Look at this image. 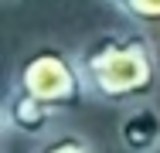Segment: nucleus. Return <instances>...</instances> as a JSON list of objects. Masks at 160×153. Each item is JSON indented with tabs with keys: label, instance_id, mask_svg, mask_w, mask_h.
I'll use <instances>...</instances> for the list:
<instances>
[{
	"label": "nucleus",
	"instance_id": "1a4fd4ad",
	"mask_svg": "<svg viewBox=\"0 0 160 153\" xmlns=\"http://www.w3.org/2000/svg\"><path fill=\"white\" fill-rule=\"evenodd\" d=\"M150 153H160V146H157V150H150Z\"/></svg>",
	"mask_w": 160,
	"mask_h": 153
},
{
	"label": "nucleus",
	"instance_id": "7ed1b4c3",
	"mask_svg": "<svg viewBox=\"0 0 160 153\" xmlns=\"http://www.w3.org/2000/svg\"><path fill=\"white\" fill-rule=\"evenodd\" d=\"M0 116H3V126H7L10 133L31 136V140H44V136H51V129H55V122H58L62 112H55L51 106H44L41 99L28 95L24 89H17V85L10 82Z\"/></svg>",
	"mask_w": 160,
	"mask_h": 153
},
{
	"label": "nucleus",
	"instance_id": "f03ea898",
	"mask_svg": "<svg viewBox=\"0 0 160 153\" xmlns=\"http://www.w3.org/2000/svg\"><path fill=\"white\" fill-rule=\"evenodd\" d=\"M10 82L17 89H24L28 95L41 99L44 106H51L55 112H72L75 106H82L89 99L82 68H78V55L58 41H41V44L28 48L17 61Z\"/></svg>",
	"mask_w": 160,
	"mask_h": 153
},
{
	"label": "nucleus",
	"instance_id": "39448f33",
	"mask_svg": "<svg viewBox=\"0 0 160 153\" xmlns=\"http://www.w3.org/2000/svg\"><path fill=\"white\" fill-rule=\"evenodd\" d=\"M34 153H96L92 140L78 129H62V133H51L41 140V146Z\"/></svg>",
	"mask_w": 160,
	"mask_h": 153
},
{
	"label": "nucleus",
	"instance_id": "20e7f679",
	"mask_svg": "<svg viewBox=\"0 0 160 153\" xmlns=\"http://www.w3.org/2000/svg\"><path fill=\"white\" fill-rule=\"evenodd\" d=\"M119 143L126 153H150L160 146V109L153 102L123 109L119 119Z\"/></svg>",
	"mask_w": 160,
	"mask_h": 153
},
{
	"label": "nucleus",
	"instance_id": "6e6552de",
	"mask_svg": "<svg viewBox=\"0 0 160 153\" xmlns=\"http://www.w3.org/2000/svg\"><path fill=\"white\" fill-rule=\"evenodd\" d=\"M3 3H7V7H14V3H21V0H3Z\"/></svg>",
	"mask_w": 160,
	"mask_h": 153
},
{
	"label": "nucleus",
	"instance_id": "f257e3e1",
	"mask_svg": "<svg viewBox=\"0 0 160 153\" xmlns=\"http://www.w3.org/2000/svg\"><path fill=\"white\" fill-rule=\"evenodd\" d=\"M78 68L92 102L133 109L160 92V55L143 27H109L92 34L78 51Z\"/></svg>",
	"mask_w": 160,
	"mask_h": 153
},
{
	"label": "nucleus",
	"instance_id": "423d86ee",
	"mask_svg": "<svg viewBox=\"0 0 160 153\" xmlns=\"http://www.w3.org/2000/svg\"><path fill=\"white\" fill-rule=\"evenodd\" d=\"M119 14L136 27H160V0H123Z\"/></svg>",
	"mask_w": 160,
	"mask_h": 153
},
{
	"label": "nucleus",
	"instance_id": "0eeeda50",
	"mask_svg": "<svg viewBox=\"0 0 160 153\" xmlns=\"http://www.w3.org/2000/svg\"><path fill=\"white\" fill-rule=\"evenodd\" d=\"M106 3H109V7H116V10L123 7V0H106Z\"/></svg>",
	"mask_w": 160,
	"mask_h": 153
}]
</instances>
